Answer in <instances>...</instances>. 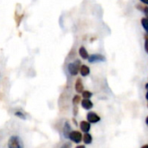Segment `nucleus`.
I'll list each match as a JSON object with an SVG mask.
<instances>
[{
  "label": "nucleus",
  "instance_id": "nucleus-26",
  "mask_svg": "<svg viewBox=\"0 0 148 148\" xmlns=\"http://www.w3.org/2000/svg\"><path fill=\"white\" fill-rule=\"evenodd\" d=\"M146 124L148 127V116H147V118H146Z\"/></svg>",
  "mask_w": 148,
  "mask_h": 148
},
{
  "label": "nucleus",
  "instance_id": "nucleus-3",
  "mask_svg": "<svg viewBox=\"0 0 148 148\" xmlns=\"http://www.w3.org/2000/svg\"><path fill=\"white\" fill-rule=\"evenodd\" d=\"M69 139L75 143V144H79L82 142V134L80 132V131H77V130H73L71 131V133L69 134Z\"/></svg>",
  "mask_w": 148,
  "mask_h": 148
},
{
  "label": "nucleus",
  "instance_id": "nucleus-17",
  "mask_svg": "<svg viewBox=\"0 0 148 148\" xmlns=\"http://www.w3.org/2000/svg\"><path fill=\"white\" fill-rule=\"evenodd\" d=\"M145 51L148 54V33L145 36Z\"/></svg>",
  "mask_w": 148,
  "mask_h": 148
},
{
  "label": "nucleus",
  "instance_id": "nucleus-19",
  "mask_svg": "<svg viewBox=\"0 0 148 148\" xmlns=\"http://www.w3.org/2000/svg\"><path fill=\"white\" fill-rule=\"evenodd\" d=\"M78 112H79L78 107L77 106H74V108H73V114H74V116H76L78 114Z\"/></svg>",
  "mask_w": 148,
  "mask_h": 148
},
{
  "label": "nucleus",
  "instance_id": "nucleus-2",
  "mask_svg": "<svg viewBox=\"0 0 148 148\" xmlns=\"http://www.w3.org/2000/svg\"><path fill=\"white\" fill-rule=\"evenodd\" d=\"M8 148H23V144L18 136L13 135L8 140Z\"/></svg>",
  "mask_w": 148,
  "mask_h": 148
},
{
  "label": "nucleus",
  "instance_id": "nucleus-1",
  "mask_svg": "<svg viewBox=\"0 0 148 148\" xmlns=\"http://www.w3.org/2000/svg\"><path fill=\"white\" fill-rule=\"evenodd\" d=\"M81 66H82L81 61L76 60V61H75V62H71V63H69L68 65V71L72 76H75V75H78Z\"/></svg>",
  "mask_w": 148,
  "mask_h": 148
},
{
  "label": "nucleus",
  "instance_id": "nucleus-4",
  "mask_svg": "<svg viewBox=\"0 0 148 148\" xmlns=\"http://www.w3.org/2000/svg\"><path fill=\"white\" fill-rule=\"evenodd\" d=\"M88 61L90 63L101 62H105L106 61V57H105V56H103L101 54H93V55L89 56Z\"/></svg>",
  "mask_w": 148,
  "mask_h": 148
},
{
  "label": "nucleus",
  "instance_id": "nucleus-12",
  "mask_svg": "<svg viewBox=\"0 0 148 148\" xmlns=\"http://www.w3.org/2000/svg\"><path fill=\"white\" fill-rule=\"evenodd\" d=\"M82 140L84 142V144L86 145H90L93 141V137L89 133H86L82 135Z\"/></svg>",
  "mask_w": 148,
  "mask_h": 148
},
{
  "label": "nucleus",
  "instance_id": "nucleus-13",
  "mask_svg": "<svg viewBox=\"0 0 148 148\" xmlns=\"http://www.w3.org/2000/svg\"><path fill=\"white\" fill-rule=\"evenodd\" d=\"M140 23H141V25L143 27V29H145V31L148 33V19L147 17H142L141 20H140Z\"/></svg>",
  "mask_w": 148,
  "mask_h": 148
},
{
  "label": "nucleus",
  "instance_id": "nucleus-23",
  "mask_svg": "<svg viewBox=\"0 0 148 148\" xmlns=\"http://www.w3.org/2000/svg\"><path fill=\"white\" fill-rule=\"evenodd\" d=\"M73 122H74V124H75V126H77V121H76V120H75V118L73 119Z\"/></svg>",
  "mask_w": 148,
  "mask_h": 148
},
{
  "label": "nucleus",
  "instance_id": "nucleus-24",
  "mask_svg": "<svg viewBox=\"0 0 148 148\" xmlns=\"http://www.w3.org/2000/svg\"><path fill=\"white\" fill-rule=\"evenodd\" d=\"M146 99H147V107H148V91L147 92V94H146Z\"/></svg>",
  "mask_w": 148,
  "mask_h": 148
},
{
  "label": "nucleus",
  "instance_id": "nucleus-6",
  "mask_svg": "<svg viewBox=\"0 0 148 148\" xmlns=\"http://www.w3.org/2000/svg\"><path fill=\"white\" fill-rule=\"evenodd\" d=\"M80 128H81V131L83 132L84 134L89 133L91 129V123H89L88 121H82L80 122Z\"/></svg>",
  "mask_w": 148,
  "mask_h": 148
},
{
  "label": "nucleus",
  "instance_id": "nucleus-22",
  "mask_svg": "<svg viewBox=\"0 0 148 148\" xmlns=\"http://www.w3.org/2000/svg\"><path fill=\"white\" fill-rule=\"evenodd\" d=\"M75 148H86V147L84 145H79V146H77Z\"/></svg>",
  "mask_w": 148,
  "mask_h": 148
},
{
  "label": "nucleus",
  "instance_id": "nucleus-25",
  "mask_svg": "<svg viewBox=\"0 0 148 148\" xmlns=\"http://www.w3.org/2000/svg\"><path fill=\"white\" fill-rule=\"evenodd\" d=\"M140 148H148V144H146V145H144V146H142Z\"/></svg>",
  "mask_w": 148,
  "mask_h": 148
},
{
  "label": "nucleus",
  "instance_id": "nucleus-21",
  "mask_svg": "<svg viewBox=\"0 0 148 148\" xmlns=\"http://www.w3.org/2000/svg\"><path fill=\"white\" fill-rule=\"evenodd\" d=\"M142 3L146 4V5H148V0H140Z\"/></svg>",
  "mask_w": 148,
  "mask_h": 148
},
{
  "label": "nucleus",
  "instance_id": "nucleus-11",
  "mask_svg": "<svg viewBox=\"0 0 148 148\" xmlns=\"http://www.w3.org/2000/svg\"><path fill=\"white\" fill-rule=\"evenodd\" d=\"M79 55H80V56H81L82 59H84V60H87V59H88V57H89L88 52L87 51L86 48L83 47V46L80 47V49H79Z\"/></svg>",
  "mask_w": 148,
  "mask_h": 148
},
{
  "label": "nucleus",
  "instance_id": "nucleus-10",
  "mask_svg": "<svg viewBox=\"0 0 148 148\" xmlns=\"http://www.w3.org/2000/svg\"><path fill=\"white\" fill-rule=\"evenodd\" d=\"M80 74H81V75L82 76H83V77H86V76H88L89 74H90V69H89V67L88 66H87V65H85V64H83V65H82L81 66V68H80Z\"/></svg>",
  "mask_w": 148,
  "mask_h": 148
},
{
  "label": "nucleus",
  "instance_id": "nucleus-7",
  "mask_svg": "<svg viewBox=\"0 0 148 148\" xmlns=\"http://www.w3.org/2000/svg\"><path fill=\"white\" fill-rule=\"evenodd\" d=\"M81 105H82V108H84L85 110H90L94 107V103L90 101V99H83V100H82Z\"/></svg>",
  "mask_w": 148,
  "mask_h": 148
},
{
  "label": "nucleus",
  "instance_id": "nucleus-9",
  "mask_svg": "<svg viewBox=\"0 0 148 148\" xmlns=\"http://www.w3.org/2000/svg\"><path fill=\"white\" fill-rule=\"evenodd\" d=\"M71 126L69 124V121H65L64 123V126H63V128H62V134L64 135L65 138L69 139V134L71 133Z\"/></svg>",
  "mask_w": 148,
  "mask_h": 148
},
{
  "label": "nucleus",
  "instance_id": "nucleus-27",
  "mask_svg": "<svg viewBox=\"0 0 148 148\" xmlns=\"http://www.w3.org/2000/svg\"><path fill=\"white\" fill-rule=\"evenodd\" d=\"M145 87H146V89L148 91V82L146 84V86H145Z\"/></svg>",
  "mask_w": 148,
  "mask_h": 148
},
{
  "label": "nucleus",
  "instance_id": "nucleus-15",
  "mask_svg": "<svg viewBox=\"0 0 148 148\" xmlns=\"http://www.w3.org/2000/svg\"><path fill=\"white\" fill-rule=\"evenodd\" d=\"M82 95L83 99H90L93 96V93L88 91V90H84L82 93Z\"/></svg>",
  "mask_w": 148,
  "mask_h": 148
},
{
  "label": "nucleus",
  "instance_id": "nucleus-5",
  "mask_svg": "<svg viewBox=\"0 0 148 148\" xmlns=\"http://www.w3.org/2000/svg\"><path fill=\"white\" fill-rule=\"evenodd\" d=\"M87 121L91 124H96L101 121V117L95 112H88L87 114Z\"/></svg>",
  "mask_w": 148,
  "mask_h": 148
},
{
  "label": "nucleus",
  "instance_id": "nucleus-18",
  "mask_svg": "<svg viewBox=\"0 0 148 148\" xmlns=\"http://www.w3.org/2000/svg\"><path fill=\"white\" fill-rule=\"evenodd\" d=\"M141 11H143V12H144V14L146 15V17L148 19V5L143 6V9H142V10H141Z\"/></svg>",
  "mask_w": 148,
  "mask_h": 148
},
{
  "label": "nucleus",
  "instance_id": "nucleus-8",
  "mask_svg": "<svg viewBox=\"0 0 148 148\" xmlns=\"http://www.w3.org/2000/svg\"><path fill=\"white\" fill-rule=\"evenodd\" d=\"M75 89L78 94H82L84 91V86H83V83H82V81L81 78H77V80L75 81Z\"/></svg>",
  "mask_w": 148,
  "mask_h": 148
},
{
  "label": "nucleus",
  "instance_id": "nucleus-20",
  "mask_svg": "<svg viewBox=\"0 0 148 148\" xmlns=\"http://www.w3.org/2000/svg\"><path fill=\"white\" fill-rule=\"evenodd\" d=\"M61 148H71V144L69 142H67V143H64Z\"/></svg>",
  "mask_w": 148,
  "mask_h": 148
},
{
  "label": "nucleus",
  "instance_id": "nucleus-16",
  "mask_svg": "<svg viewBox=\"0 0 148 148\" xmlns=\"http://www.w3.org/2000/svg\"><path fill=\"white\" fill-rule=\"evenodd\" d=\"M14 114H15L16 117H18V118H20V119H22V120H26V116H25V114H24L22 111H16Z\"/></svg>",
  "mask_w": 148,
  "mask_h": 148
},
{
  "label": "nucleus",
  "instance_id": "nucleus-14",
  "mask_svg": "<svg viewBox=\"0 0 148 148\" xmlns=\"http://www.w3.org/2000/svg\"><path fill=\"white\" fill-rule=\"evenodd\" d=\"M82 101V97L79 95H76L73 97V100H72V103L74 106H78L79 103H81Z\"/></svg>",
  "mask_w": 148,
  "mask_h": 148
}]
</instances>
